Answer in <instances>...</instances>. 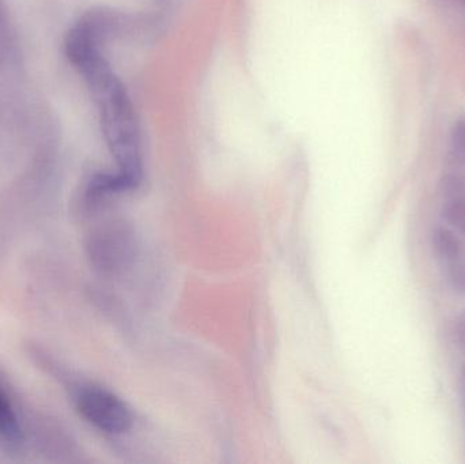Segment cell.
Instances as JSON below:
<instances>
[{
	"instance_id": "6da1fadb",
	"label": "cell",
	"mask_w": 465,
	"mask_h": 464,
	"mask_svg": "<svg viewBox=\"0 0 465 464\" xmlns=\"http://www.w3.org/2000/svg\"><path fill=\"white\" fill-rule=\"evenodd\" d=\"M104 24L105 19L100 16L74 29L67 38V54L92 90L106 144L117 165L114 177L127 191L139 184L143 173L141 133L127 90L101 52Z\"/></svg>"
},
{
	"instance_id": "7a4b0ae2",
	"label": "cell",
	"mask_w": 465,
	"mask_h": 464,
	"mask_svg": "<svg viewBox=\"0 0 465 464\" xmlns=\"http://www.w3.org/2000/svg\"><path fill=\"white\" fill-rule=\"evenodd\" d=\"M74 402L90 425L108 435H122L133 425L130 409L116 395L94 384L74 389Z\"/></svg>"
},
{
	"instance_id": "3957f363",
	"label": "cell",
	"mask_w": 465,
	"mask_h": 464,
	"mask_svg": "<svg viewBox=\"0 0 465 464\" xmlns=\"http://www.w3.org/2000/svg\"><path fill=\"white\" fill-rule=\"evenodd\" d=\"M86 251L90 262L98 271L114 274L130 259V237L120 223H105L87 236Z\"/></svg>"
},
{
	"instance_id": "277c9868",
	"label": "cell",
	"mask_w": 465,
	"mask_h": 464,
	"mask_svg": "<svg viewBox=\"0 0 465 464\" xmlns=\"http://www.w3.org/2000/svg\"><path fill=\"white\" fill-rule=\"evenodd\" d=\"M24 422L7 387L0 380V443L18 449L25 440Z\"/></svg>"
},
{
	"instance_id": "5b68a950",
	"label": "cell",
	"mask_w": 465,
	"mask_h": 464,
	"mask_svg": "<svg viewBox=\"0 0 465 464\" xmlns=\"http://www.w3.org/2000/svg\"><path fill=\"white\" fill-rule=\"evenodd\" d=\"M430 245L434 255L444 263H452L463 258L464 244L458 232L448 226H436L430 233Z\"/></svg>"
},
{
	"instance_id": "8992f818",
	"label": "cell",
	"mask_w": 465,
	"mask_h": 464,
	"mask_svg": "<svg viewBox=\"0 0 465 464\" xmlns=\"http://www.w3.org/2000/svg\"><path fill=\"white\" fill-rule=\"evenodd\" d=\"M441 214L448 225L465 239V195L445 199Z\"/></svg>"
},
{
	"instance_id": "52a82bcc",
	"label": "cell",
	"mask_w": 465,
	"mask_h": 464,
	"mask_svg": "<svg viewBox=\"0 0 465 464\" xmlns=\"http://www.w3.org/2000/svg\"><path fill=\"white\" fill-rule=\"evenodd\" d=\"M450 149L452 157L465 165V116L458 117L450 128Z\"/></svg>"
},
{
	"instance_id": "ba28073f",
	"label": "cell",
	"mask_w": 465,
	"mask_h": 464,
	"mask_svg": "<svg viewBox=\"0 0 465 464\" xmlns=\"http://www.w3.org/2000/svg\"><path fill=\"white\" fill-rule=\"evenodd\" d=\"M442 198L450 199L465 195V176L461 173H447L441 177L439 184Z\"/></svg>"
},
{
	"instance_id": "9c48e42d",
	"label": "cell",
	"mask_w": 465,
	"mask_h": 464,
	"mask_svg": "<svg viewBox=\"0 0 465 464\" xmlns=\"http://www.w3.org/2000/svg\"><path fill=\"white\" fill-rule=\"evenodd\" d=\"M447 280L453 291L465 296V261L463 258L448 263Z\"/></svg>"
},
{
	"instance_id": "30bf717a",
	"label": "cell",
	"mask_w": 465,
	"mask_h": 464,
	"mask_svg": "<svg viewBox=\"0 0 465 464\" xmlns=\"http://www.w3.org/2000/svg\"><path fill=\"white\" fill-rule=\"evenodd\" d=\"M450 332L453 343L461 350H465V311L453 318Z\"/></svg>"
},
{
	"instance_id": "8fae6325",
	"label": "cell",
	"mask_w": 465,
	"mask_h": 464,
	"mask_svg": "<svg viewBox=\"0 0 465 464\" xmlns=\"http://www.w3.org/2000/svg\"><path fill=\"white\" fill-rule=\"evenodd\" d=\"M461 387H463L464 397H465V365L463 370H461Z\"/></svg>"
},
{
	"instance_id": "7c38bea8",
	"label": "cell",
	"mask_w": 465,
	"mask_h": 464,
	"mask_svg": "<svg viewBox=\"0 0 465 464\" xmlns=\"http://www.w3.org/2000/svg\"><path fill=\"white\" fill-rule=\"evenodd\" d=\"M450 2L456 3L459 5H464L465 7V0H450Z\"/></svg>"
}]
</instances>
